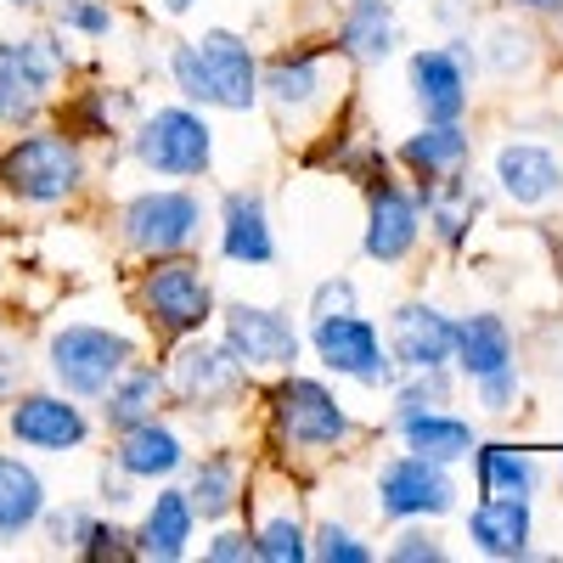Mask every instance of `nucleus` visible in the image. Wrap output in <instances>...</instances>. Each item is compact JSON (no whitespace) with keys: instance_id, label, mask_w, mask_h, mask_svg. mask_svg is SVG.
<instances>
[{"instance_id":"obj_1","label":"nucleus","mask_w":563,"mask_h":563,"mask_svg":"<svg viewBox=\"0 0 563 563\" xmlns=\"http://www.w3.org/2000/svg\"><path fill=\"white\" fill-rule=\"evenodd\" d=\"M169 74L180 85L186 102H203V108H225V113H249L260 102V68L249 40H238L231 29H209L203 40H186L175 45Z\"/></svg>"},{"instance_id":"obj_2","label":"nucleus","mask_w":563,"mask_h":563,"mask_svg":"<svg viewBox=\"0 0 563 563\" xmlns=\"http://www.w3.org/2000/svg\"><path fill=\"white\" fill-rule=\"evenodd\" d=\"M45 361H52V378L74 395V400H102L124 372L135 361V344L124 333H108V327H63V333H52V350H45Z\"/></svg>"},{"instance_id":"obj_3","label":"nucleus","mask_w":563,"mask_h":563,"mask_svg":"<svg viewBox=\"0 0 563 563\" xmlns=\"http://www.w3.org/2000/svg\"><path fill=\"white\" fill-rule=\"evenodd\" d=\"M85 180V158L68 135H18L7 153H0V186L23 203H63L74 186Z\"/></svg>"},{"instance_id":"obj_4","label":"nucleus","mask_w":563,"mask_h":563,"mask_svg":"<svg viewBox=\"0 0 563 563\" xmlns=\"http://www.w3.org/2000/svg\"><path fill=\"white\" fill-rule=\"evenodd\" d=\"M209 153H214L209 124L198 113H186V108H158L147 124L135 130V158L147 164L153 175H175V180L203 175Z\"/></svg>"},{"instance_id":"obj_5","label":"nucleus","mask_w":563,"mask_h":563,"mask_svg":"<svg viewBox=\"0 0 563 563\" xmlns=\"http://www.w3.org/2000/svg\"><path fill=\"white\" fill-rule=\"evenodd\" d=\"M141 305H147V321L169 327V333H198V327L214 316V294L198 276L192 260H164L141 276Z\"/></svg>"},{"instance_id":"obj_6","label":"nucleus","mask_w":563,"mask_h":563,"mask_svg":"<svg viewBox=\"0 0 563 563\" xmlns=\"http://www.w3.org/2000/svg\"><path fill=\"white\" fill-rule=\"evenodd\" d=\"M124 225V243L141 249V254H175L198 238L203 225V203L192 192H141L124 203L119 214Z\"/></svg>"},{"instance_id":"obj_7","label":"nucleus","mask_w":563,"mask_h":563,"mask_svg":"<svg viewBox=\"0 0 563 563\" xmlns=\"http://www.w3.org/2000/svg\"><path fill=\"white\" fill-rule=\"evenodd\" d=\"M271 411H276V429L282 440H294V445H339L350 434V411L327 395L316 378H282L271 389Z\"/></svg>"},{"instance_id":"obj_8","label":"nucleus","mask_w":563,"mask_h":563,"mask_svg":"<svg viewBox=\"0 0 563 563\" xmlns=\"http://www.w3.org/2000/svg\"><path fill=\"white\" fill-rule=\"evenodd\" d=\"M225 355L243 372H271L299 361V333L282 310L265 305H231L225 310Z\"/></svg>"},{"instance_id":"obj_9","label":"nucleus","mask_w":563,"mask_h":563,"mask_svg":"<svg viewBox=\"0 0 563 563\" xmlns=\"http://www.w3.org/2000/svg\"><path fill=\"white\" fill-rule=\"evenodd\" d=\"M456 490H451V474L445 462L434 456H395L384 474H378V507L384 519H429V512H451Z\"/></svg>"},{"instance_id":"obj_10","label":"nucleus","mask_w":563,"mask_h":563,"mask_svg":"<svg viewBox=\"0 0 563 563\" xmlns=\"http://www.w3.org/2000/svg\"><path fill=\"white\" fill-rule=\"evenodd\" d=\"M310 339H316L321 366L344 372V378H361V384H389V378H395V366L384 361L378 327H372L366 316H355V310H344V316H321Z\"/></svg>"},{"instance_id":"obj_11","label":"nucleus","mask_w":563,"mask_h":563,"mask_svg":"<svg viewBox=\"0 0 563 563\" xmlns=\"http://www.w3.org/2000/svg\"><path fill=\"white\" fill-rule=\"evenodd\" d=\"M12 434L29 445V451H74L85 445L90 422L79 406H68V395H18L12 400Z\"/></svg>"},{"instance_id":"obj_12","label":"nucleus","mask_w":563,"mask_h":563,"mask_svg":"<svg viewBox=\"0 0 563 563\" xmlns=\"http://www.w3.org/2000/svg\"><path fill=\"white\" fill-rule=\"evenodd\" d=\"M411 85H417V102L429 113V124H456L467 113V52H429L411 57Z\"/></svg>"},{"instance_id":"obj_13","label":"nucleus","mask_w":563,"mask_h":563,"mask_svg":"<svg viewBox=\"0 0 563 563\" xmlns=\"http://www.w3.org/2000/svg\"><path fill=\"white\" fill-rule=\"evenodd\" d=\"M451 344H456V321H445L440 310L429 305H400L395 310V327H389V350L406 372H429V366H445L451 361Z\"/></svg>"},{"instance_id":"obj_14","label":"nucleus","mask_w":563,"mask_h":563,"mask_svg":"<svg viewBox=\"0 0 563 563\" xmlns=\"http://www.w3.org/2000/svg\"><path fill=\"white\" fill-rule=\"evenodd\" d=\"M422 214H417V203L400 192V186H378L372 192V214H366V254L372 260H384V265H395V260H406L411 249H417V225Z\"/></svg>"},{"instance_id":"obj_15","label":"nucleus","mask_w":563,"mask_h":563,"mask_svg":"<svg viewBox=\"0 0 563 563\" xmlns=\"http://www.w3.org/2000/svg\"><path fill=\"white\" fill-rule=\"evenodd\" d=\"M238 378H243V366L231 361L225 350H214V344H186L175 355V366H169V389L186 406H209V400L231 395V389H238Z\"/></svg>"},{"instance_id":"obj_16","label":"nucleus","mask_w":563,"mask_h":563,"mask_svg":"<svg viewBox=\"0 0 563 563\" xmlns=\"http://www.w3.org/2000/svg\"><path fill=\"white\" fill-rule=\"evenodd\" d=\"M467 536L490 558H525L530 552V501L525 496H485L467 512Z\"/></svg>"},{"instance_id":"obj_17","label":"nucleus","mask_w":563,"mask_h":563,"mask_svg":"<svg viewBox=\"0 0 563 563\" xmlns=\"http://www.w3.org/2000/svg\"><path fill=\"white\" fill-rule=\"evenodd\" d=\"M451 361H462V372L474 384L512 372V333H507V321L501 316H467V321H456Z\"/></svg>"},{"instance_id":"obj_18","label":"nucleus","mask_w":563,"mask_h":563,"mask_svg":"<svg viewBox=\"0 0 563 563\" xmlns=\"http://www.w3.org/2000/svg\"><path fill=\"white\" fill-rule=\"evenodd\" d=\"M496 180H501V192L512 203H547L558 186H563V169L547 147H530V141H512V147L496 153Z\"/></svg>"},{"instance_id":"obj_19","label":"nucleus","mask_w":563,"mask_h":563,"mask_svg":"<svg viewBox=\"0 0 563 563\" xmlns=\"http://www.w3.org/2000/svg\"><path fill=\"white\" fill-rule=\"evenodd\" d=\"M180 462H186V451H180V440L164 429L158 417H141V422H130V429H119V474L164 479V474H175Z\"/></svg>"},{"instance_id":"obj_20","label":"nucleus","mask_w":563,"mask_h":563,"mask_svg":"<svg viewBox=\"0 0 563 563\" xmlns=\"http://www.w3.org/2000/svg\"><path fill=\"white\" fill-rule=\"evenodd\" d=\"M192 525H198V512H192V501H186V490H164L158 501H153V512H147V525H141L130 541V552L135 558H158V563H175V558H186V541H192Z\"/></svg>"},{"instance_id":"obj_21","label":"nucleus","mask_w":563,"mask_h":563,"mask_svg":"<svg viewBox=\"0 0 563 563\" xmlns=\"http://www.w3.org/2000/svg\"><path fill=\"white\" fill-rule=\"evenodd\" d=\"M220 254L238 260V265H271L276 243H271V220H265V198H260V192H231V198H225Z\"/></svg>"},{"instance_id":"obj_22","label":"nucleus","mask_w":563,"mask_h":563,"mask_svg":"<svg viewBox=\"0 0 563 563\" xmlns=\"http://www.w3.org/2000/svg\"><path fill=\"white\" fill-rule=\"evenodd\" d=\"M395 422H400V434H406V445H411L417 456L456 462V456L474 451V429H467L462 417L434 411V406H422V411H395Z\"/></svg>"},{"instance_id":"obj_23","label":"nucleus","mask_w":563,"mask_h":563,"mask_svg":"<svg viewBox=\"0 0 563 563\" xmlns=\"http://www.w3.org/2000/svg\"><path fill=\"white\" fill-rule=\"evenodd\" d=\"M45 519V485L23 456H0V536H23Z\"/></svg>"},{"instance_id":"obj_24","label":"nucleus","mask_w":563,"mask_h":563,"mask_svg":"<svg viewBox=\"0 0 563 563\" xmlns=\"http://www.w3.org/2000/svg\"><path fill=\"white\" fill-rule=\"evenodd\" d=\"M339 45L355 63H384L395 52V12H389V0H350V12L339 23Z\"/></svg>"},{"instance_id":"obj_25","label":"nucleus","mask_w":563,"mask_h":563,"mask_svg":"<svg viewBox=\"0 0 563 563\" xmlns=\"http://www.w3.org/2000/svg\"><path fill=\"white\" fill-rule=\"evenodd\" d=\"M474 474H479V496H536L541 467L530 456H519L512 445H479L474 451Z\"/></svg>"},{"instance_id":"obj_26","label":"nucleus","mask_w":563,"mask_h":563,"mask_svg":"<svg viewBox=\"0 0 563 563\" xmlns=\"http://www.w3.org/2000/svg\"><path fill=\"white\" fill-rule=\"evenodd\" d=\"M422 203H429V220H434V231H440V243H451V249L467 238V225H474V214H479V198L467 192L456 175L422 180Z\"/></svg>"},{"instance_id":"obj_27","label":"nucleus","mask_w":563,"mask_h":563,"mask_svg":"<svg viewBox=\"0 0 563 563\" xmlns=\"http://www.w3.org/2000/svg\"><path fill=\"white\" fill-rule=\"evenodd\" d=\"M45 108V85L23 68L18 45L0 40V124H29Z\"/></svg>"},{"instance_id":"obj_28","label":"nucleus","mask_w":563,"mask_h":563,"mask_svg":"<svg viewBox=\"0 0 563 563\" xmlns=\"http://www.w3.org/2000/svg\"><path fill=\"white\" fill-rule=\"evenodd\" d=\"M467 158V135L456 124H429L422 135H411L406 147H400V164H411L422 180H434V175H456Z\"/></svg>"},{"instance_id":"obj_29","label":"nucleus","mask_w":563,"mask_h":563,"mask_svg":"<svg viewBox=\"0 0 563 563\" xmlns=\"http://www.w3.org/2000/svg\"><path fill=\"white\" fill-rule=\"evenodd\" d=\"M158 395H164V378H158L153 366H135V372H124V378L102 395V417H108V429H130V422L153 417Z\"/></svg>"},{"instance_id":"obj_30","label":"nucleus","mask_w":563,"mask_h":563,"mask_svg":"<svg viewBox=\"0 0 563 563\" xmlns=\"http://www.w3.org/2000/svg\"><path fill=\"white\" fill-rule=\"evenodd\" d=\"M186 501H192L198 519H225V512L238 507V462L231 456L198 462V479H192V490H186Z\"/></svg>"},{"instance_id":"obj_31","label":"nucleus","mask_w":563,"mask_h":563,"mask_svg":"<svg viewBox=\"0 0 563 563\" xmlns=\"http://www.w3.org/2000/svg\"><path fill=\"white\" fill-rule=\"evenodd\" d=\"M265 90L276 97V108H305L316 90H321V63H316L310 52H299V57H276V63L265 68Z\"/></svg>"},{"instance_id":"obj_32","label":"nucleus","mask_w":563,"mask_h":563,"mask_svg":"<svg viewBox=\"0 0 563 563\" xmlns=\"http://www.w3.org/2000/svg\"><path fill=\"white\" fill-rule=\"evenodd\" d=\"M68 547H74L79 558H90V563H108V558H135V552H130V536H124V530H113V525H102V519H90V512H79V525H74Z\"/></svg>"},{"instance_id":"obj_33","label":"nucleus","mask_w":563,"mask_h":563,"mask_svg":"<svg viewBox=\"0 0 563 563\" xmlns=\"http://www.w3.org/2000/svg\"><path fill=\"white\" fill-rule=\"evenodd\" d=\"M254 558L260 563H305L310 547H305V530L294 519H265L260 536H254Z\"/></svg>"},{"instance_id":"obj_34","label":"nucleus","mask_w":563,"mask_h":563,"mask_svg":"<svg viewBox=\"0 0 563 563\" xmlns=\"http://www.w3.org/2000/svg\"><path fill=\"white\" fill-rule=\"evenodd\" d=\"M18 45V57H23V68L45 85V90H52L57 79H63V68H68V52H63V45H57V34H29V40H12Z\"/></svg>"},{"instance_id":"obj_35","label":"nucleus","mask_w":563,"mask_h":563,"mask_svg":"<svg viewBox=\"0 0 563 563\" xmlns=\"http://www.w3.org/2000/svg\"><path fill=\"white\" fill-rule=\"evenodd\" d=\"M395 411H422V406H445L451 400V384H445V366H429V372H411V384L395 389Z\"/></svg>"},{"instance_id":"obj_36","label":"nucleus","mask_w":563,"mask_h":563,"mask_svg":"<svg viewBox=\"0 0 563 563\" xmlns=\"http://www.w3.org/2000/svg\"><path fill=\"white\" fill-rule=\"evenodd\" d=\"M310 552H316L321 563H366V558H372V552H366V547H361L350 530H339V525H321Z\"/></svg>"},{"instance_id":"obj_37","label":"nucleus","mask_w":563,"mask_h":563,"mask_svg":"<svg viewBox=\"0 0 563 563\" xmlns=\"http://www.w3.org/2000/svg\"><path fill=\"white\" fill-rule=\"evenodd\" d=\"M57 23L63 29H79V34H108L113 29V12L102 7V0H63Z\"/></svg>"},{"instance_id":"obj_38","label":"nucleus","mask_w":563,"mask_h":563,"mask_svg":"<svg viewBox=\"0 0 563 563\" xmlns=\"http://www.w3.org/2000/svg\"><path fill=\"white\" fill-rule=\"evenodd\" d=\"M389 558H395V563H440L445 547H440L434 536H422V530H406V536L389 547Z\"/></svg>"},{"instance_id":"obj_39","label":"nucleus","mask_w":563,"mask_h":563,"mask_svg":"<svg viewBox=\"0 0 563 563\" xmlns=\"http://www.w3.org/2000/svg\"><path fill=\"white\" fill-rule=\"evenodd\" d=\"M344 310H355V282H321L310 299V316L321 321V316H344Z\"/></svg>"},{"instance_id":"obj_40","label":"nucleus","mask_w":563,"mask_h":563,"mask_svg":"<svg viewBox=\"0 0 563 563\" xmlns=\"http://www.w3.org/2000/svg\"><path fill=\"white\" fill-rule=\"evenodd\" d=\"M209 558H214V563H249V558H254V541H249V536H214V541H209Z\"/></svg>"},{"instance_id":"obj_41","label":"nucleus","mask_w":563,"mask_h":563,"mask_svg":"<svg viewBox=\"0 0 563 563\" xmlns=\"http://www.w3.org/2000/svg\"><path fill=\"white\" fill-rule=\"evenodd\" d=\"M519 7H530V12H558L563 0H519Z\"/></svg>"},{"instance_id":"obj_42","label":"nucleus","mask_w":563,"mask_h":563,"mask_svg":"<svg viewBox=\"0 0 563 563\" xmlns=\"http://www.w3.org/2000/svg\"><path fill=\"white\" fill-rule=\"evenodd\" d=\"M186 7H192V0H164V12H186Z\"/></svg>"},{"instance_id":"obj_43","label":"nucleus","mask_w":563,"mask_h":563,"mask_svg":"<svg viewBox=\"0 0 563 563\" xmlns=\"http://www.w3.org/2000/svg\"><path fill=\"white\" fill-rule=\"evenodd\" d=\"M7 7H40V0H7Z\"/></svg>"}]
</instances>
